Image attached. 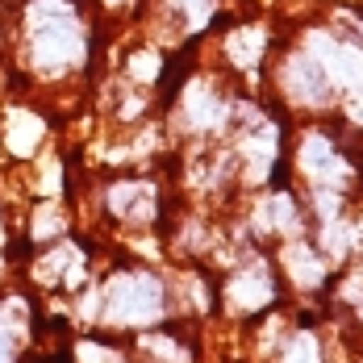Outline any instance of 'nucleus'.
I'll use <instances>...</instances> for the list:
<instances>
[{
    "label": "nucleus",
    "mask_w": 363,
    "mask_h": 363,
    "mask_svg": "<svg viewBox=\"0 0 363 363\" xmlns=\"http://www.w3.org/2000/svg\"><path fill=\"white\" fill-rule=\"evenodd\" d=\"M289 363H318V355H313V342H309V338H301V342L292 347Z\"/></svg>",
    "instance_id": "1"
}]
</instances>
